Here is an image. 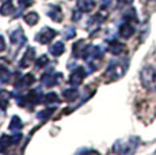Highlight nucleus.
Here are the masks:
<instances>
[{"label": "nucleus", "instance_id": "f257e3e1", "mask_svg": "<svg viewBox=\"0 0 156 155\" xmlns=\"http://www.w3.org/2000/svg\"><path fill=\"white\" fill-rule=\"evenodd\" d=\"M139 143H140L139 138L132 136V138H129V139L117 142L115 144H114L113 150L115 151V153H119V154H130V153H134V151H136Z\"/></svg>", "mask_w": 156, "mask_h": 155}, {"label": "nucleus", "instance_id": "f03ea898", "mask_svg": "<svg viewBox=\"0 0 156 155\" xmlns=\"http://www.w3.org/2000/svg\"><path fill=\"white\" fill-rule=\"evenodd\" d=\"M141 83L147 90H156V71L151 67H145L141 71Z\"/></svg>", "mask_w": 156, "mask_h": 155}, {"label": "nucleus", "instance_id": "7ed1b4c3", "mask_svg": "<svg viewBox=\"0 0 156 155\" xmlns=\"http://www.w3.org/2000/svg\"><path fill=\"white\" fill-rule=\"evenodd\" d=\"M125 72H126V63H125V64H121V63L113 61V63H110L109 68H107L106 76L109 78L110 80H117L121 76H124Z\"/></svg>", "mask_w": 156, "mask_h": 155}, {"label": "nucleus", "instance_id": "20e7f679", "mask_svg": "<svg viewBox=\"0 0 156 155\" xmlns=\"http://www.w3.org/2000/svg\"><path fill=\"white\" fill-rule=\"evenodd\" d=\"M62 79V74L60 72H48L41 78V82H42L44 86L46 87H53L57 83H60V80Z\"/></svg>", "mask_w": 156, "mask_h": 155}, {"label": "nucleus", "instance_id": "39448f33", "mask_svg": "<svg viewBox=\"0 0 156 155\" xmlns=\"http://www.w3.org/2000/svg\"><path fill=\"white\" fill-rule=\"evenodd\" d=\"M56 30H53V29L50 27H44L42 30L37 34V37H35V40L38 41V42L41 44H49L50 41L53 40V38L56 37Z\"/></svg>", "mask_w": 156, "mask_h": 155}, {"label": "nucleus", "instance_id": "423d86ee", "mask_svg": "<svg viewBox=\"0 0 156 155\" xmlns=\"http://www.w3.org/2000/svg\"><path fill=\"white\" fill-rule=\"evenodd\" d=\"M11 79V74L8 70V60L5 57H0V82L8 83Z\"/></svg>", "mask_w": 156, "mask_h": 155}, {"label": "nucleus", "instance_id": "0eeeda50", "mask_svg": "<svg viewBox=\"0 0 156 155\" xmlns=\"http://www.w3.org/2000/svg\"><path fill=\"white\" fill-rule=\"evenodd\" d=\"M86 76V71H84V67H77L73 72L71 74V78H69V83L73 86H79L80 83L83 82Z\"/></svg>", "mask_w": 156, "mask_h": 155}, {"label": "nucleus", "instance_id": "6e6552de", "mask_svg": "<svg viewBox=\"0 0 156 155\" xmlns=\"http://www.w3.org/2000/svg\"><path fill=\"white\" fill-rule=\"evenodd\" d=\"M10 40H11V42H12L14 45H16V46H19V48L26 44V37H25V34H23V30L20 27L11 33Z\"/></svg>", "mask_w": 156, "mask_h": 155}, {"label": "nucleus", "instance_id": "1a4fd4ad", "mask_svg": "<svg viewBox=\"0 0 156 155\" xmlns=\"http://www.w3.org/2000/svg\"><path fill=\"white\" fill-rule=\"evenodd\" d=\"M34 56H35V49H34V48H27V50H26L25 55H23V59L20 60L19 65L22 68L29 67V65L31 64V61L34 60Z\"/></svg>", "mask_w": 156, "mask_h": 155}, {"label": "nucleus", "instance_id": "9d476101", "mask_svg": "<svg viewBox=\"0 0 156 155\" xmlns=\"http://www.w3.org/2000/svg\"><path fill=\"white\" fill-rule=\"evenodd\" d=\"M86 49H87V46H86L84 41L80 40V41H77L73 46H72V53H73V56L76 59H80V57H83V56H84Z\"/></svg>", "mask_w": 156, "mask_h": 155}, {"label": "nucleus", "instance_id": "9b49d317", "mask_svg": "<svg viewBox=\"0 0 156 155\" xmlns=\"http://www.w3.org/2000/svg\"><path fill=\"white\" fill-rule=\"evenodd\" d=\"M134 34V27H133V25H132L130 22H125V23H122L121 26H119V35L121 37H124V38H129V37H132V35Z\"/></svg>", "mask_w": 156, "mask_h": 155}, {"label": "nucleus", "instance_id": "f8f14e48", "mask_svg": "<svg viewBox=\"0 0 156 155\" xmlns=\"http://www.w3.org/2000/svg\"><path fill=\"white\" fill-rule=\"evenodd\" d=\"M48 16L52 18L55 22H61L64 15H62V11L58 5H52V7L48 10Z\"/></svg>", "mask_w": 156, "mask_h": 155}, {"label": "nucleus", "instance_id": "ddd939ff", "mask_svg": "<svg viewBox=\"0 0 156 155\" xmlns=\"http://www.w3.org/2000/svg\"><path fill=\"white\" fill-rule=\"evenodd\" d=\"M109 50L113 55H121L122 52H125V45L124 44H119L118 41H112L109 44Z\"/></svg>", "mask_w": 156, "mask_h": 155}, {"label": "nucleus", "instance_id": "4468645a", "mask_svg": "<svg viewBox=\"0 0 156 155\" xmlns=\"http://www.w3.org/2000/svg\"><path fill=\"white\" fill-rule=\"evenodd\" d=\"M77 7L83 13H90L94 8V0H77Z\"/></svg>", "mask_w": 156, "mask_h": 155}, {"label": "nucleus", "instance_id": "2eb2a0df", "mask_svg": "<svg viewBox=\"0 0 156 155\" xmlns=\"http://www.w3.org/2000/svg\"><path fill=\"white\" fill-rule=\"evenodd\" d=\"M77 93L76 88H65V90H62V98H64L67 102H71V101H75L77 98Z\"/></svg>", "mask_w": 156, "mask_h": 155}, {"label": "nucleus", "instance_id": "dca6fc26", "mask_svg": "<svg viewBox=\"0 0 156 155\" xmlns=\"http://www.w3.org/2000/svg\"><path fill=\"white\" fill-rule=\"evenodd\" d=\"M64 50H65V48H64V44H62V41L55 42L53 45H50V48H49V52L52 53L53 56H60V55H62V53H64Z\"/></svg>", "mask_w": 156, "mask_h": 155}, {"label": "nucleus", "instance_id": "f3484780", "mask_svg": "<svg viewBox=\"0 0 156 155\" xmlns=\"http://www.w3.org/2000/svg\"><path fill=\"white\" fill-rule=\"evenodd\" d=\"M34 82H35L34 75H33V74H26V75L23 76L22 79H19L16 83H15V86L18 87V85L20 83V86H23V87H29V86H30V85H33Z\"/></svg>", "mask_w": 156, "mask_h": 155}, {"label": "nucleus", "instance_id": "a211bd4d", "mask_svg": "<svg viewBox=\"0 0 156 155\" xmlns=\"http://www.w3.org/2000/svg\"><path fill=\"white\" fill-rule=\"evenodd\" d=\"M12 143V136H7V135H3L0 138V153H5L8 147H10Z\"/></svg>", "mask_w": 156, "mask_h": 155}, {"label": "nucleus", "instance_id": "6ab92c4d", "mask_svg": "<svg viewBox=\"0 0 156 155\" xmlns=\"http://www.w3.org/2000/svg\"><path fill=\"white\" fill-rule=\"evenodd\" d=\"M22 128H23L22 120H20L18 116H14L10 123V131H12V132H19V129H22Z\"/></svg>", "mask_w": 156, "mask_h": 155}, {"label": "nucleus", "instance_id": "aec40b11", "mask_svg": "<svg viewBox=\"0 0 156 155\" xmlns=\"http://www.w3.org/2000/svg\"><path fill=\"white\" fill-rule=\"evenodd\" d=\"M8 99H10V93L0 88V108L3 110H5V108L8 106Z\"/></svg>", "mask_w": 156, "mask_h": 155}, {"label": "nucleus", "instance_id": "412c9836", "mask_svg": "<svg viewBox=\"0 0 156 155\" xmlns=\"http://www.w3.org/2000/svg\"><path fill=\"white\" fill-rule=\"evenodd\" d=\"M14 11H15V8L10 2L3 3L2 8H0V14H2V15H11V14H14Z\"/></svg>", "mask_w": 156, "mask_h": 155}, {"label": "nucleus", "instance_id": "4be33fe9", "mask_svg": "<svg viewBox=\"0 0 156 155\" xmlns=\"http://www.w3.org/2000/svg\"><path fill=\"white\" fill-rule=\"evenodd\" d=\"M44 102L46 103V105H52V103L55 105V103H58L60 102V99H58V97H57L56 93H48L44 97Z\"/></svg>", "mask_w": 156, "mask_h": 155}, {"label": "nucleus", "instance_id": "5701e85b", "mask_svg": "<svg viewBox=\"0 0 156 155\" xmlns=\"http://www.w3.org/2000/svg\"><path fill=\"white\" fill-rule=\"evenodd\" d=\"M38 19H40V16H38V14L37 13H29V14H26L25 15V20H26V23H29L30 26H34L35 23L38 22Z\"/></svg>", "mask_w": 156, "mask_h": 155}, {"label": "nucleus", "instance_id": "b1692460", "mask_svg": "<svg viewBox=\"0 0 156 155\" xmlns=\"http://www.w3.org/2000/svg\"><path fill=\"white\" fill-rule=\"evenodd\" d=\"M53 112H55V109H46V110H42V112H40L37 114V117L40 118L41 121H45V120H48V118L50 117V116L53 114Z\"/></svg>", "mask_w": 156, "mask_h": 155}, {"label": "nucleus", "instance_id": "393cba45", "mask_svg": "<svg viewBox=\"0 0 156 155\" xmlns=\"http://www.w3.org/2000/svg\"><path fill=\"white\" fill-rule=\"evenodd\" d=\"M48 63H49V59H48L45 55H42L37 61H35V67H37L38 70H40V68H44L45 65L48 64Z\"/></svg>", "mask_w": 156, "mask_h": 155}, {"label": "nucleus", "instance_id": "a878e982", "mask_svg": "<svg viewBox=\"0 0 156 155\" xmlns=\"http://www.w3.org/2000/svg\"><path fill=\"white\" fill-rule=\"evenodd\" d=\"M75 34H76V30H75V29L72 27V26H69V27L65 29L64 35H65V38H67V40H71V38H73V37H75Z\"/></svg>", "mask_w": 156, "mask_h": 155}, {"label": "nucleus", "instance_id": "bb28decb", "mask_svg": "<svg viewBox=\"0 0 156 155\" xmlns=\"http://www.w3.org/2000/svg\"><path fill=\"white\" fill-rule=\"evenodd\" d=\"M33 0H19V4H20V7L22 8H25V7H29V5H31L33 4Z\"/></svg>", "mask_w": 156, "mask_h": 155}, {"label": "nucleus", "instance_id": "cd10ccee", "mask_svg": "<svg viewBox=\"0 0 156 155\" xmlns=\"http://www.w3.org/2000/svg\"><path fill=\"white\" fill-rule=\"evenodd\" d=\"M3 50H5V41L3 35H0V52H3Z\"/></svg>", "mask_w": 156, "mask_h": 155}, {"label": "nucleus", "instance_id": "c85d7f7f", "mask_svg": "<svg viewBox=\"0 0 156 155\" xmlns=\"http://www.w3.org/2000/svg\"><path fill=\"white\" fill-rule=\"evenodd\" d=\"M110 2H112V0H102V7H107V5H110Z\"/></svg>", "mask_w": 156, "mask_h": 155}, {"label": "nucleus", "instance_id": "c756f323", "mask_svg": "<svg viewBox=\"0 0 156 155\" xmlns=\"http://www.w3.org/2000/svg\"><path fill=\"white\" fill-rule=\"evenodd\" d=\"M80 18V13H75V15H72V19L73 20H77Z\"/></svg>", "mask_w": 156, "mask_h": 155}, {"label": "nucleus", "instance_id": "7c9ffc66", "mask_svg": "<svg viewBox=\"0 0 156 155\" xmlns=\"http://www.w3.org/2000/svg\"><path fill=\"white\" fill-rule=\"evenodd\" d=\"M119 3H122V4H129V3H132L133 0H118Z\"/></svg>", "mask_w": 156, "mask_h": 155}]
</instances>
